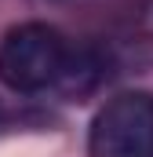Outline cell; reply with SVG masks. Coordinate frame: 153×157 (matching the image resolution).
<instances>
[{"label": "cell", "mask_w": 153, "mask_h": 157, "mask_svg": "<svg viewBox=\"0 0 153 157\" xmlns=\"http://www.w3.org/2000/svg\"><path fill=\"white\" fill-rule=\"evenodd\" d=\"M66 55L69 44L55 26L22 22L0 40V80L18 95L55 88L62 77Z\"/></svg>", "instance_id": "6da1fadb"}, {"label": "cell", "mask_w": 153, "mask_h": 157, "mask_svg": "<svg viewBox=\"0 0 153 157\" xmlns=\"http://www.w3.org/2000/svg\"><path fill=\"white\" fill-rule=\"evenodd\" d=\"M91 157H153V95L124 91L110 99L88 135Z\"/></svg>", "instance_id": "7a4b0ae2"}]
</instances>
